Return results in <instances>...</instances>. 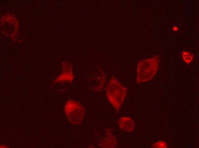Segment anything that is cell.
Instances as JSON below:
<instances>
[{"label":"cell","mask_w":199,"mask_h":148,"mask_svg":"<svg viewBox=\"0 0 199 148\" xmlns=\"http://www.w3.org/2000/svg\"><path fill=\"white\" fill-rule=\"evenodd\" d=\"M181 56L183 61L187 65L190 64L193 60L194 55L189 52L186 51H183Z\"/></svg>","instance_id":"52a82bcc"},{"label":"cell","mask_w":199,"mask_h":148,"mask_svg":"<svg viewBox=\"0 0 199 148\" xmlns=\"http://www.w3.org/2000/svg\"><path fill=\"white\" fill-rule=\"evenodd\" d=\"M173 30L176 31L178 30V28L176 26H174L173 28Z\"/></svg>","instance_id":"9c48e42d"},{"label":"cell","mask_w":199,"mask_h":148,"mask_svg":"<svg viewBox=\"0 0 199 148\" xmlns=\"http://www.w3.org/2000/svg\"><path fill=\"white\" fill-rule=\"evenodd\" d=\"M118 124L119 128L126 132H132L135 127V123L133 120L127 116H122L119 118Z\"/></svg>","instance_id":"277c9868"},{"label":"cell","mask_w":199,"mask_h":148,"mask_svg":"<svg viewBox=\"0 0 199 148\" xmlns=\"http://www.w3.org/2000/svg\"><path fill=\"white\" fill-rule=\"evenodd\" d=\"M159 61V56H156L138 63L136 79L137 84L148 81L154 77L158 70Z\"/></svg>","instance_id":"7a4b0ae2"},{"label":"cell","mask_w":199,"mask_h":148,"mask_svg":"<svg viewBox=\"0 0 199 148\" xmlns=\"http://www.w3.org/2000/svg\"><path fill=\"white\" fill-rule=\"evenodd\" d=\"M168 147L167 143L163 140H159L154 143L152 146V148H166Z\"/></svg>","instance_id":"ba28073f"},{"label":"cell","mask_w":199,"mask_h":148,"mask_svg":"<svg viewBox=\"0 0 199 148\" xmlns=\"http://www.w3.org/2000/svg\"><path fill=\"white\" fill-rule=\"evenodd\" d=\"M65 69H63V71L60 76L56 80L57 81H67L70 84L71 83L73 79V69L72 65L71 63L66 64Z\"/></svg>","instance_id":"5b68a950"},{"label":"cell","mask_w":199,"mask_h":148,"mask_svg":"<svg viewBox=\"0 0 199 148\" xmlns=\"http://www.w3.org/2000/svg\"><path fill=\"white\" fill-rule=\"evenodd\" d=\"M117 141L114 136L109 131H108L107 137L103 141L100 143V146L104 148H115Z\"/></svg>","instance_id":"8992f818"},{"label":"cell","mask_w":199,"mask_h":148,"mask_svg":"<svg viewBox=\"0 0 199 148\" xmlns=\"http://www.w3.org/2000/svg\"><path fill=\"white\" fill-rule=\"evenodd\" d=\"M64 110L67 118L70 122L76 125L81 123L85 110L79 102L69 99L65 104Z\"/></svg>","instance_id":"3957f363"},{"label":"cell","mask_w":199,"mask_h":148,"mask_svg":"<svg viewBox=\"0 0 199 148\" xmlns=\"http://www.w3.org/2000/svg\"><path fill=\"white\" fill-rule=\"evenodd\" d=\"M106 90L108 99L116 112H118L126 98V88L116 77L112 76Z\"/></svg>","instance_id":"6da1fadb"}]
</instances>
